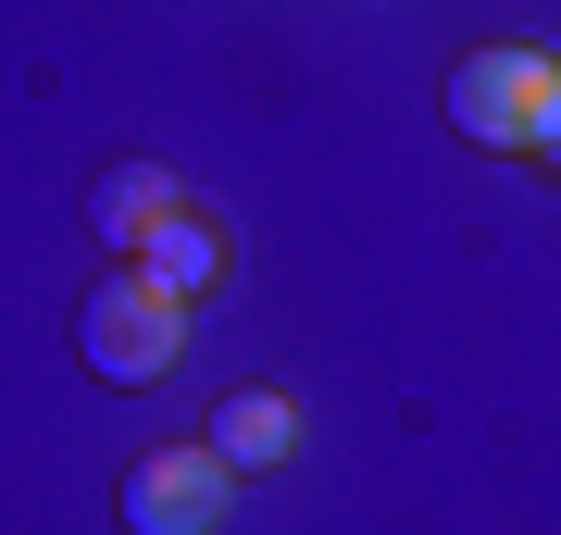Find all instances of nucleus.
I'll list each match as a JSON object with an SVG mask.
<instances>
[{
    "label": "nucleus",
    "instance_id": "nucleus-1",
    "mask_svg": "<svg viewBox=\"0 0 561 535\" xmlns=\"http://www.w3.org/2000/svg\"><path fill=\"white\" fill-rule=\"evenodd\" d=\"M76 349H88L101 386H150V374H175V349H187V299H162L138 261H113V275L88 287V312H76Z\"/></svg>",
    "mask_w": 561,
    "mask_h": 535
},
{
    "label": "nucleus",
    "instance_id": "nucleus-2",
    "mask_svg": "<svg viewBox=\"0 0 561 535\" xmlns=\"http://www.w3.org/2000/svg\"><path fill=\"white\" fill-rule=\"evenodd\" d=\"M549 75H561V62H537V50H474V62H449V138L524 150V125H537Z\"/></svg>",
    "mask_w": 561,
    "mask_h": 535
},
{
    "label": "nucleus",
    "instance_id": "nucleus-3",
    "mask_svg": "<svg viewBox=\"0 0 561 535\" xmlns=\"http://www.w3.org/2000/svg\"><path fill=\"white\" fill-rule=\"evenodd\" d=\"M225 523V461L213 449H150L125 474V535H213Z\"/></svg>",
    "mask_w": 561,
    "mask_h": 535
},
{
    "label": "nucleus",
    "instance_id": "nucleus-4",
    "mask_svg": "<svg viewBox=\"0 0 561 535\" xmlns=\"http://www.w3.org/2000/svg\"><path fill=\"white\" fill-rule=\"evenodd\" d=\"M125 261H138V275H150L162 299H213V287H225V224L175 199V212H162V224H150V237L125 249Z\"/></svg>",
    "mask_w": 561,
    "mask_h": 535
},
{
    "label": "nucleus",
    "instance_id": "nucleus-5",
    "mask_svg": "<svg viewBox=\"0 0 561 535\" xmlns=\"http://www.w3.org/2000/svg\"><path fill=\"white\" fill-rule=\"evenodd\" d=\"M287 449H300V398L250 386V398L213 411V461H225V474H262V461H287Z\"/></svg>",
    "mask_w": 561,
    "mask_h": 535
},
{
    "label": "nucleus",
    "instance_id": "nucleus-6",
    "mask_svg": "<svg viewBox=\"0 0 561 535\" xmlns=\"http://www.w3.org/2000/svg\"><path fill=\"white\" fill-rule=\"evenodd\" d=\"M162 212H175V175H162V162H113V175L88 187V237H113V249H138Z\"/></svg>",
    "mask_w": 561,
    "mask_h": 535
},
{
    "label": "nucleus",
    "instance_id": "nucleus-7",
    "mask_svg": "<svg viewBox=\"0 0 561 535\" xmlns=\"http://www.w3.org/2000/svg\"><path fill=\"white\" fill-rule=\"evenodd\" d=\"M524 162H549V175H561V75H549V100H537V125H524Z\"/></svg>",
    "mask_w": 561,
    "mask_h": 535
}]
</instances>
